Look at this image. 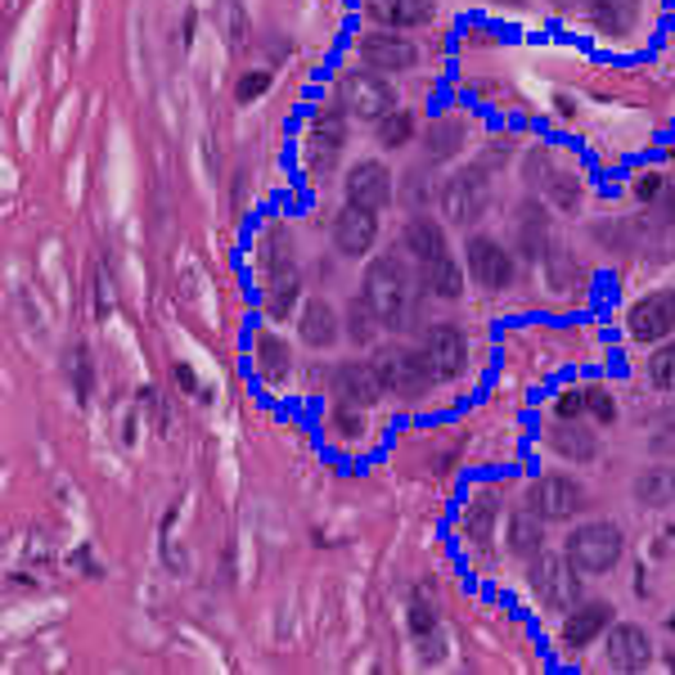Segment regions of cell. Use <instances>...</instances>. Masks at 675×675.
<instances>
[{
    "label": "cell",
    "mask_w": 675,
    "mask_h": 675,
    "mask_svg": "<svg viewBox=\"0 0 675 675\" xmlns=\"http://www.w3.org/2000/svg\"><path fill=\"white\" fill-rule=\"evenodd\" d=\"M491 203V180H487V167H464L446 180L442 189V208L455 225H473L482 221V212H487Z\"/></svg>",
    "instance_id": "3957f363"
},
{
    "label": "cell",
    "mask_w": 675,
    "mask_h": 675,
    "mask_svg": "<svg viewBox=\"0 0 675 675\" xmlns=\"http://www.w3.org/2000/svg\"><path fill=\"white\" fill-rule=\"evenodd\" d=\"M582 414H586V392L572 388V392L558 397V419H582Z\"/></svg>",
    "instance_id": "8d00e7d4"
},
{
    "label": "cell",
    "mask_w": 675,
    "mask_h": 675,
    "mask_svg": "<svg viewBox=\"0 0 675 675\" xmlns=\"http://www.w3.org/2000/svg\"><path fill=\"white\" fill-rule=\"evenodd\" d=\"M266 86H270V73H248L244 81H239V86H234V95H239V100H244V104H248V100H257V95H262Z\"/></svg>",
    "instance_id": "d590c367"
},
{
    "label": "cell",
    "mask_w": 675,
    "mask_h": 675,
    "mask_svg": "<svg viewBox=\"0 0 675 675\" xmlns=\"http://www.w3.org/2000/svg\"><path fill=\"white\" fill-rule=\"evenodd\" d=\"M347 324H352V338H356V343H369V338H374V311L365 307V298H361V302L352 307Z\"/></svg>",
    "instance_id": "836d02e7"
},
{
    "label": "cell",
    "mask_w": 675,
    "mask_h": 675,
    "mask_svg": "<svg viewBox=\"0 0 675 675\" xmlns=\"http://www.w3.org/2000/svg\"><path fill=\"white\" fill-rule=\"evenodd\" d=\"M671 631H675V617H671Z\"/></svg>",
    "instance_id": "60d3db41"
},
{
    "label": "cell",
    "mask_w": 675,
    "mask_h": 675,
    "mask_svg": "<svg viewBox=\"0 0 675 675\" xmlns=\"http://www.w3.org/2000/svg\"><path fill=\"white\" fill-rule=\"evenodd\" d=\"M635 496H640V500H644L649 509H657V505L675 500V473H662V468L644 473V477L635 482Z\"/></svg>",
    "instance_id": "4316f807"
},
{
    "label": "cell",
    "mask_w": 675,
    "mask_h": 675,
    "mask_svg": "<svg viewBox=\"0 0 675 675\" xmlns=\"http://www.w3.org/2000/svg\"><path fill=\"white\" fill-rule=\"evenodd\" d=\"M374 234H378V221H374V212H369V208L347 203L343 212L333 217V244H338V253H347V257L369 253Z\"/></svg>",
    "instance_id": "5bb4252c"
},
{
    "label": "cell",
    "mask_w": 675,
    "mask_h": 675,
    "mask_svg": "<svg viewBox=\"0 0 675 675\" xmlns=\"http://www.w3.org/2000/svg\"><path fill=\"white\" fill-rule=\"evenodd\" d=\"M586 410H590L599 423H612V419H617V401L608 397V388H586Z\"/></svg>",
    "instance_id": "d6a6232c"
},
{
    "label": "cell",
    "mask_w": 675,
    "mask_h": 675,
    "mask_svg": "<svg viewBox=\"0 0 675 675\" xmlns=\"http://www.w3.org/2000/svg\"><path fill=\"white\" fill-rule=\"evenodd\" d=\"M410 631H414L419 640L438 631V617H432V608H428V604H414V608H410Z\"/></svg>",
    "instance_id": "e575fe53"
},
{
    "label": "cell",
    "mask_w": 675,
    "mask_h": 675,
    "mask_svg": "<svg viewBox=\"0 0 675 675\" xmlns=\"http://www.w3.org/2000/svg\"><path fill=\"white\" fill-rule=\"evenodd\" d=\"M522 244L532 253H541V244H545V212H541V203L522 208Z\"/></svg>",
    "instance_id": "1f68e13d"
},
{
    "label": "cell",
    "mask_w": 675,
    "mask_h": 675,
    "mask_svg": "<svg viewBox=\"0 0 675 675\" xmlns=\"http://www.w3.org/2000/svg\"><path fill=\"white\" fill-rule=\"evenodd\" d=\"M496 500L491 496H477L473 505H468V518H464V532L477 541V545H487L491 541V532H496Z\"/></svg>",
    "instance_id": "484cf974"
},
{
    "label": "cell",
    "mask_w": 675,
    "mask_h": 675,
    "mask_svg": "<svg viewBox=\"0 0 675 675\" xmlns=\"http://www.w3.org/2000/svg\"><path fill=\"white\" fill-rule=\"evenodd\" d=\"M550 446H554L558 455L576 460V464H586V460H595V455H599L595 432H582V428H576V419H558V423H554V432H550Z\"/></svg>",
    "instance_id": "ffe728a7"
},
{
    "label": "cell",
    "mask_w": 675,
    "mask_h": 675,
    "mask_svg": "<svg viewBox=\"0 0 675 675\" xmlns=\"http://www.w3.org/2000/svg\"><path fill=\"white\" fill-rule=\"evenodd\" d=\"M595 27L608 36H631V27L640 23V0H595L590 5Z\"/></svg>",
    "instance_id": "44dd1931"
},
{
    "label": "cell",
    "mask_w": 675,
    "mask_h": 675,
    "mask_svg": "<svg viewBox=\"0 0 675 675\" xmlns=\"http://www.w3.org/2000/svg\"><path fill=\"white\" fill-rule=\"evenodd\" d=\"M361 59H365L369 68H378V73H406V68H414L419 51H414V45H410L406 36L369 32V36L361 41Z\"/></svg>",
    "instance_id": "9a60e30c"
},
{
    "label": "cell",
    "mask_w": 675,
    "mask_h": 675,
    "mask_svg": "<svg viewBox=\"0 0 675 675\" xmlns=\"http://www.w3.org/2000/svg\"><path fill=\"white\" fill-rule=\"evenodd\" d=\"M423 356L432 365V378H455L464 369V356H468V343L455 324H432L428 338H423Z\"/></svg>",
    "instance_id": "4fadbf2b"
},
{
    "label": "cell",
    "mask_w": 675,
    "mask_h": 675,
    "mask_svg": "<svg viewBox=\"0 0 675 675\" xmlns=\"http://www.w3.org/2000/svg\"><path fill=\"white\" fill-rule=\"evenodd\" d=\"M338 95H343V109L361 122H383L392 109H397V90L374 77V73H347L343 86H338Z\"/></svg>",
    "instance_id": "277c9868"
},
{
    "label": "cell",
    "mask_w": 675,
    "mask_h": 675,
    "mask_svg": "<svg viewBox=\"0 0 675 675\" xmlns=\"http://www.w3.org/2000/svg\"><path fill=\"white\" fill-rule=\"evenodd\" d=\"M662 195V176L657 171H644L640 180H635V199H644V203H653Z\"/></svg>",
    "instance_id": "74e56055"
},
{
    "label": "cell",
    "mask_w": 675,
    "mask_h": 675,
    "mask_svg": "<svg viewBox=\"0 0 675 675\" xmlns=\"http://www.w3.org/2000/svg\"><path fill=\"white\" fill-rule=\"evenodd\" d=\"M432 0H369V14L383 23V27H419L432 19Z\"/></svg>",
    "instance_id": "d6986e66"
},
{
    "label": "cell",
    "mask_w": 675,
    "mask_h": 675,
    "mask_svg": "<svg viewBox=\"0 0 675 675\" xmlns=\"http://www.w3.org/2000/svg\"><path fill=\"white\" fill-rule=\"evenodd\" d=\"M567 558L576 563V572H612L621 563V527L617 522H586L576 527L567 541Z\"/></svg>",
    "instance_id": "7a4b0ae2"
},
{
    "label": "cell",
    "mask_w": 675,
    "mask_h": 675,
    "mask_svg": "<svg viewBox=\"0 0 675 675\" xmlns=\"http://www.w3.org/2000/svg\"><path fill=\"white\" fill-rule=\"evenodd\" d=\"M563 5H567V0H563Z\"/></svg>",
    "instance_id": "b9f144b4"
},
{
    "label": "cell",
    "mask_w": 675,
    "mask_h": 675,
    "mask_svg": "<svg viewBox=\"0 0 675 675\" xmlns=\"http://www.w3.org/2000/svg\"><path fill=\"white\" fill-rule=\"evenodd\" d=\"M649 374H653V383H657L662 392H675V343H662V347L653 352Z\"/></svg>",
    "instance_id": "4dcf8cb0"
},
{
    "label": "cell",
    "mask_w": 675,
    "mask_h": 675,
    "mask_svg": "<svg viewBox=\"0 0 675 675\" xmlns=\"http://www.w3.org/2000/svg\"><path fill=\"white\" fill-rule=\"evenodd\" d=\"M410 135H414V118L406 109H392L388 118L378 122V140L388 144V150H401V144H410Z\"/></svg>",
    "instance_id": "f1b7e54d"
},
{
    "label": "cell",
    "mask_w": 675,
    "mask_h": 675,
    "mask_svg": "<svg viewBox=\"0 0 675 675\" xmlns=\"http://www.w3.org/2000/svg\"><path fill=\"white\" fill-rule=\"evenodd\" d=\"M468 270L482 288H491V294H500V288L513 284V257L496 244L491 234H473L468 239Z\"/></svg>",
    "instance_id": "9c48e42d"
},
{
    "label": "cell",
    "mask_w": 675,
    "mask_h": 675,
    "mask_svg": "<svg viewBox=\"0 0 675 675\" xmlns=\"http://www.w3.org/2000/svg\"><path fill=\"white\" fill-rule=\"evenodd\" d=\"M626 324H631V338H640V343H662V338L675 329V288L640 298Z\"/></svg>",
    "instance_id": "8fae6325"
},
{
    "label": "cell",
    "mask_w": 675,
    "mask_h": 675,
    "mask_svg": "<svg viewBox=\"0 0 675 675\" xmlns=\"http://www.w3.org/2000/svg\"><path fill=\"white\" fill-rule=\"evenodd\" d=\"M288 361H294V356H288V347L279 343L275 333H262L257 338V369H262L266 383H279L288 374Z\"/></svg>",
    "instance_id": "cb8c5ba5"
},
{
    "label": "cell",
    "mask_w": 675,
    "mask_h": 675,
    "mask_svg": "<svg viewBox=\"0 0 675 675\" xmlns=\"http://www.w3.org/2000/svg\"><path fill=\"white\" fill-rule=\"evenodd\" d=\"M333 428H338V432H347V438H356V432H361V414H347V406H338Z\"/></svg>",
    "instance_id": "f35d334b"
},
{
    "label": "cell",
    "mask_w": 675,
    "mask_h": 675,
    "mask_svg": "<svg viewBox=\"0 0 675 675\" xmlns=\"http://www.w3.org/2000/svg\"><path fill=\"white\" fill-rule=\"evenodd\" d=\"M406 248L419 257V266H432V262L451 257V248H446V234H442V225L432 221V217H414V221L406 225Z\"/></svg>",
    "instance_id": "ac0fdd59"
},
{
    "label": "cell",
    "mask_w": 675,
    "mask_h": 675,
    "mask_svg": "<svg viewBox=\"0 0 675 675\" xmlns=\"http://www.w3.org/2000/svg\"><path fill=\"white\" fill-rule=\"evenodd\" d=\"M176 378H180V388H189V392H195V374H189V369H185V365H180V369H176Z\"/></svg>",
    "instance_id": "ab89813d"
},
{
    "label": "cell",
    "mask_w": 675,
    "mask_h": 675,
    "mask_svg": "<svg viewBox=\"0 0 675 675\" xmlns=\"http://www.w3.org/2000/svg\"><path fill=\"white\" fill-rule=\"evenodd\" d=\"M532 505H536V513L545 522H567V518H576L586 509V487L576 477H567V473H550V477H541Z\"/></svg>",
    "instance_id": "ba28073f"
},
{
    "label": "cell",
    "mask_w": 675,
    "mask_h": 675,
    "mask_svg": "<svg viewBox=\"0 0 675 675\" xmlns=\"http://www.w3.org/2000/svg\"><path fill=\"white\" fill-rule=\"evenodd\" d=\"M388 199H392V171L383 167L378 158L356 163L352 176H347V203L378 212V208H388Z\"/></svg>",
    "instance_id": "7c38bea8"
},
{
    "label": "cell",
    "mask_w": 675,
    "mask_h": 675,
    "mask_svg": "<svg viewBox=\"0 0 675 675\" xmlns=\"http://www.w3.org/2000/svg\"><path fill=\"white\" fill-rule=\"evenodd\" d=\"M532 590L550 604V608H572L582 599V582H576V563L563 554H536L532 563Z\"/></svg>",
    "instance_id": "8992f818"
},
{
    "label": "cell",
    "mask_w": 675,
    "mask_h": 675,
    "mask_svg": "<svg viewBox=\"0 0 675 675\" xmlns=\"http://www.w3.org/2000/svg\"><path fill=\"white\" fill-rule=\"evenodd\" d=\"M612 621V604L595 599V604H582L576 612H567V626H563V644L567 649H586L604 635V626Z\"/></svg>",
    "instance_id": "e0dca14e"
},
{
    "label": "cell",
    "mask_w": 675,
    "mask_h": 675,
    "mask_svg": "<svg viewBox=\"0 0 675 675\" xmlns=\"http://www.w3.org/2000/svg\"><path fill=\"white\" fill-rule=\"evenodd\" d=\"M361 288H365V307L374 311L378 324H401V320L410 316L414 279H410V270L401 266V257H378V262H369Z\"/></svg>",
    "instance_id": "6da1fadb"
},
{
    "label": "cell",
    "mask_w": 675,
    "mask_h": 675,
    "mask_svg": "<svg viewBox=\"0 0 675 675\" xmlns=\"http://www.w3.org/2000/svg\"><path fill=\"white\" fill-rule=\"evenodd\" d=\"M423 284H428L438 298H460V294H464V279H460L455 257H442V262L423 266Z\"/></svg>",
    "instance_id": "d4e9b609"
},
{
    "label": "cell",
    "mask_w": 675,
    "mask_h": 675,
    "mask_svg": "<svg viewBox=\"0 0 675 675\" xmlns=\"http://www.w3.org/2000/svg\"><path fill=\"white\" fill-rule=\"evenodd\" d=\"M383 392V378H378V369L374 365H361V361H352V365H338L333 369V397H338V406H347V410H369Z\"/></svg>",
    "instance_id": "30bf717a"
},
{
    "label": "cell",
    "mask_w": 675,
    "mask_h": 675,
    "mask_svg": "<svg viewBox=\"0 0 675 675\" xmlns=\"http://www.w3.org/2000/svg\"><path fill=\"white\" fill-rule=\"evenodd\" d=\"M294 302H298V279H294V270H288L284 279H275V284H270V294H266V311L284 320Z\"/></svg>",
    "instance_id": "f546056e"
},
{
    "label": "cell",
    "mask_w": 675,
    "mask_h": 675,
    "mask_svg": "<svg viewBox=\"0 0 675 675\" xmlns=\"http://www.w3.org/2000/svg\"><path fill=\"white\" fill-rule=\"evenodd\" d=\"M541 513H536V505H522V509H513V518H509V550L513 554H541Z\"/></svg>",
    "instance_id": "603a6c76"
},
{
    "label": "cell",
    "mask_w": 675,
    "mask_h": 675,
    "mask_svg": "<svg viewBox=\"0 0 675 675\" xmlns=\"http://www.w3.org/2000/svg\"><path fill=\"white\" fill-rule=\"evenodd\" d=\"M343 144H347V109H320L311 131H307V167L316 176H329L338 154H343Z\"/></svg>",
    "instance_id": "5b68a950"
},
{
    "label": "cell",
    "mask_w": 675,
    "mask_h": 675,
    "mask_svg": "<svg viewBox=\"0 0 675 675\" xmlns=\"http://www.w3.org/2000/svg\"><path fill=\"white\" fill-rule=\"evenodd\" d=\"M460 140H464V126L460 122H438V126H432L428 131V154H432V163L451 158L460 150Z\"/></svg>",
    "instance_id": "83f0119b"
},
{
    "label": "cell",
    "mask_w": 675,
    "mask_h": 675,
    "mask_svg": "<svg viewBox=\"0 0 675 675\" xmlns=\"http://www.w3.org/2000/svg\"><path fill=\"white\" fill-rule=\"evenodd\" d=\"M378 378H383V388L397 392V397H419L428 383H432V365L423 352H388V356H378Z\"/></svg>",
    "instance_id": "52a82bcc"
},
{
    "label": "cell",
    "mask_w": 675,
    "mask_h": 675,
    "mask_svg": "<svg viewBox=\"0 0 675 675\" xmlns=\"http://www.w3.org/2000/svg\"><path fill=\"white\" fill-rule=\"evenodd\" d=\"M653 657V644L649 635L640 631V626H612V635H608V662L617 671H644Z\"/></svg>",
    "instance_id": "2e32d148"
},
{
    "label": "cell",
    "mask_w": 675,
    "mask_h": 675,
    "mask_svg": "<svg viewBox=\"0 0 675 675\" xmlns=\"http://www.w3.org/2000/svg\"><path fill=\"white\" fill-rule=\"evenodd\" d=\"M298 329H302V338H307L311 347H333V343H338V333H343V329H338L333 307L320 302V298L302 307V324H298Z\"/></svg>",
    "instance_id": "7402d4cb"
}]
</instances>
